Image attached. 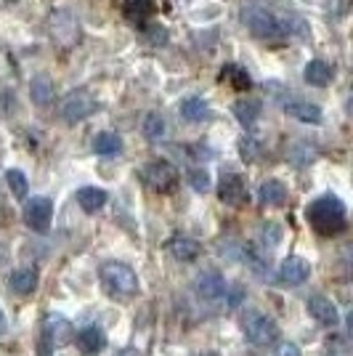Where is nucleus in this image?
Returning a JSON list of instances; mask_svg holds the SVG:
<instances>
[{"label": "nucleus", "instance_id": "1", "mask_svg": "<svg viewBox=\"0 0 353 356\" xmlns=\"http://www.w3.org/2000/svg\"><path fill=\"white\" fill-rule=\"evenodd\" d=\"M306 218H309L311 229L322 237H335L340 232H345L348 226V210L343 205V200L335 194H322L316 200H311L306 208Z\"/></svg>", "mask_w": 353, "mask_h": 356}, {"label": "nucleus", "instance_id": "2", "mask_svg": "<svg viewBox=\"0 0 353 356\" xmlns=\"http://www.w3.org/2000/svg\"><path fill=\"white\" fill-rule=\"evenodd\" d=\"M101 284L106 290V296L115 298V300H131L138 296V277L128 264H120V261H109L104 264L101 271Z\"/></svg>", "mask_w": 353, "mask_h": 356}, {"label": "nucleus", "instance_id": "3", "mask_svg": "<svg viewBox=\"0 0 353 356\" xmlns=\"http://www.w3.org/2000/svg\"><path fill=\"white\" fill-rule=\"evenodd\" d=\"M242 330H245V338L252 343V346H271L279 338V325L263 312H247L245 319H242Z\"/></svg>", "mask_w": 353, "mask_h": 356}, {"label": "nucleus", "instance_id": "4", "mask_svg": "<svg viewBox=\"0 0 353 356\" xmlns=\"http://www.w3.org/2000/svg\"><path fill=\"white\" fill-rule=\"evenodd\" d=\"M141 178H144V184H147L151 192L157 194H170L173 189L178 186V168L173 163H167V160H154V163H149L144 170H141Z\"/></svg>", "mask_w": 353, "mask_h": 356}, {"label": "nucleus", "instance_id": "5", "mask_svg": "<svg viewBox=\"0 0 353 356\" xmlns=\"http://www.w3.org/2000/svg\"><path fill=\"white\" fill-rule=\"evenodd\" d=\"M242 22L247 24V30H250L255 38H277L281 32V24L277 22V16L268 14L261 6H245Z\"/></svg>", "mask_w": 353, "mask_h": 356}, {"label": "nucleus", "instance_id": "6", "mask_svg": "<svg viewBox=\"0 0 353 356\" xmlns=\"http://www.w3.org/2000/svg\"><path fill=\"white\" fill-rule=\"evenodd\" d=\"M51 218H54V202L48 197H32L24 205V223L32 232L45 234L51 229Z\"/></svg>", "mask_w": 353, "mask_h": 356}, {"label": "nucleus", "instance_id": "7", "mask_svg": "<svg viewBox=\"0 0 353 356\" xmlns=\"http://www.w3.org/2000/svg\"><path fill=\"white\" fill-rule=\"evenodd\" d=\"M93 109H96V99L90 96L88 90H72L67 99H64V104H61V115L64 120L74 125V122H80V120H85L93 115Z\"/></svg>", "mask_w": 353, "mask_h": 356}, {"label": "nucleus", "instance_id": "8", "mask_svg": "<svg viewBox=\"0 0 353 356\" xmlns=\"http://www.w3.org/2000/svg\"><path fill=\"white\" fill-rule=\"evenodd\" d=\"M218 200L223 205H231V208H242L247 200H250V192H247V184L239 173H223L221 184H218Z\"/></svg>", "mask_w": 353, "mask_h": 356}, {"label": "nucleus", "instance_id": "9", "mask_svg": "<svg viewBox=\"0 0 353 356\" xmlns=\"http://www.w3.org/2000/svg\"><path fill=\"white\" fill-rule=\"evenodd\" d=\"M43 335L51 341V346H67L74 341V327L69 319H64L59 314H48L45 316Z\"/></svg>", "mask_w": 353, "mask_h": 356}, {"label": "nucleus", "instance_id": "10", "mask_svg": "<svg viewBox=\"0 0 353 356\" xmlns=\"http://www.w3.org/2000/svg\"><path fill=\"white\" fill-rule=\"evenodd\" d=\"M74 343H77V348H80L85 356H96L99 351L106 348V332L96 325L83 327V330L74 332Z\"/></svg>", "mask_w": 353, "mask_h": 356}, {"label": "nucleus", "instance_id": "11", "mask_svg": "<svg viewBox=\"0 0 353 356\" xmlns=\"http://www.w3.org/2000/svg\"><path fill=\"white\" fill-rule=\"evenodd\" d=\"M311 277V264L300 255L284 258L279 266V280L284 284H303Z\"/></svg>", "mask_w": 353, "mask_h": 356}, {"label": "nucleus", "instance_id": "12", "mask_svg": "<svg viewBox=\"0 0 353 356\" xmlns=\"http://www.w3.org/2000/svg\"><path fill=\"white\" fill-rule=\"evenodd\" d=\"M309 314L324 327H335L340 322L338 306H335L329 298H324V296H311L309 298Z\"/></svg>", "mask_w": 353, "mask_h": 356}, {"label": "nucleus", "instance_id": "13", "mask_svg": "<svg viewBox=\"0 0 353 356\" xmlns=\"http://www.w3.org/2000/svg\"><path fill=\"white\" fill-rule=\"evenodd\" d=\"M197 293H199V298H205V300H218L229 290H226V280H223L218 271H205L197 280Z\"/></svg>", "mask_w": 353, "mask_h": 356}, {"label": "nucleus", "instance_id": "14", "mask_svg": "<svg viewBox=\"0 0 353 356\" xmlns=\"http://www.w3.org/2000/svg\"><path fill=\"white\" fill-rule=\"evenodd\" d=\"M332 77H335L332 67L322 59L309 61V64H306V70H303V80H306L309 86H313V88H327V86L332 83Z\"/></svg>", "mask_w": 353, "mask_h": 356}, {"label": "nucleus", "instance_id": "15", "mask_svg": "<svg viewBox=\"0 0 353 356\" xmlns=\"http://www.w3.org/2000/svg\"><path fill=\"white\" fill-rule=\"evenodd\" d=\"M38 282H40V277H38L35 268H16L14 274L8 277V287H11V293H16V296H30V293H35Z\"/></svg>", "mask_w": 353, "mask_h": 356}, {"label": "nucleus", "instance_id": "16", "mask_svg": "<svg viewBox=\"0 0 353 356\" xmlns=\"http://www.w3.org/2000/svg\"><path fill=\"white\" fill-rule=\"evenodd\" d=\"M167 250H170V255L176 258V261H183V264H189V261H194V258H199V252H202V248H199V242L192 237H173L170 242H167Z\"/></svg>", "mask_w": 353, "mask_h": 356}, {"label": "nucleus", "instance_id": "17", "mask_svg": "<svg viewBox=\"0 0 353 356\" xmlns=\"http://www.w3.org/2000/svg\"><path fill=\"white\" fill-rule=\"evenodd\" d=\"M258 200H261L263 205H268V208H279V205L287 202V186H284L281 181H277V178H268V181L261 184Z\"/></svg>", "mask_w": 353, "mask_h": 356}, {"label": "nucleus", "instance_id": "18", "mask_svg": "<svg viewBox=\"0 0 353 356\" xmlns=\"http://www.w3.org/2000/svg\"><path fill=\"white\" fill-rule=\"evenodd\" d=\"M106 200H109V194L99 189V186H83V189H77V205L85 210V213H99V210L106 205Z\"/></svg>", "mask_w": 353, "mask_h": 356}, {"label": "nucleus", "instance_id": "19", "mask_svg": "<svg viewBox=\"0 0 353 356\" xmlns=\"http://www.w3.org/2000/svg\"><path fill=\"white\" fill-rule=\"evenodd\" d=\"M30 99L38 106H48L54 102V83L45 74H35L30 80Z\"/></svg>", "mask_w": 353, "mask_h": 356}, {"label": "nucleus", "instance_id": "20", "mask_svg": "<svg viewBox=\"0 0 353 356\" xmlns=\"http://www.w3.org/2000/svg\"><path fill=\"white\" fill-rule=\"evenodd\" d=\"M181 118L189 120V122H202L210 118V104L202 96H189L181 102Z\"/></svg>", "mask_w": 353, "mask_h": 356}, {"label": "nucleus", "instance_id": "21", "mask_svg": "<svg viewBox=\"0 0 353 356\" xmlns=\"http://www.w3.org/2000/svg\"><path fill=\"white\" fill-rule=\"evenodd\" d=\"M287 115H293L300 122H309V125H319L322 122V109L311 102H290L287 104Z\"/></svg>", "mask_w": 353, "mask_h": 356}, {"label": "nucleus", "instance_id": "22", "mask_svg": "<svg viewBox=\"0 0 353 356\" xmlns=\"http://www.w3.org/2000/svg\"><path fill=\"white\" fill-rule=\"evenodd\" d=\"M231 112H234L236 120H239L245 128H250L252 122L258 120V115H261V102H258V99H239V102L231 106Z\"/></svg>", "mask_w": 353, "mask_h": 356}, {"label": "nucleus", "instance_id": "23", "mask_svg": "<svg viewBox=\"0 0 353 356\" xmlns=\"http://www.w3.org/2000/svg\"><path fill=\"white\" fill-rule=\"evenodd\" d=\"M120 149H122V141H120V136L109 134V131H104V134H96V138H93V152H96V154H101V157H112V154H120Z\"/></svg>", "mask_w": 353, "mask_h": 356}, {"label": "nucleus", "instance_id": "24", "mask_svg": "<svg viewBox=\"0 0 353 356\" xmlns=\"http://www.w3.org/2000/svg\"><path fill=\"white\" fill-rule=\"evenodd\" d=\"M6 181H8V189H11V194H14L16 200H27V194H30V181H27V176H24L22 170L11 168V170L6 173Z\"/></svg>", "mask_w": 353, "mask_h": 356}, {"label": "nucleus", "instance_id": "25", "mask_svg": "<svg viewBox=\"0 0 353 356\" xmlns=\"http://www.w3.org/2000/svg\"><path fill=\"white\" fill-rule=\"evenodd\" d=\"M165 131H167V125H165L162 115L149 112L147 118H144V136H147L149 141H162V138H165Z\"/></svg>", "mask_w": 353, "mask_h": 356}, {"label": "nucleus", "instance_id": "26", "mask_svg": "<svg viewBox=\"0 0 353 356\" xmlns=\"http://www.w3.org/2000/svg\"><path fill=\"white\" fill-rule=\"evenodd\" d=\"M125 14L136 22H141L149 14H154V3L151 0H125Z\"/></svg>", "mask_w": 353, "mask_h": 356}, {"label": "nucleus", "instance_id": "27", "mask_svg": "<svg viewBox=\"0 0 353 356\" xmlns=\"http://www.w3.org/2000/svg\"><path fill=\"white\" fill-rule=\"evenodd\" d=\"M223 77H229L239 90L250 88V77H247L245 70H239V67H223Z\"/></svg>", "mask_w": 353, "mask_h": 356}, {"label": "nucleus", "instance_id": "28", "mask_svg": "<svg viewBox=\"0 0 353 356\" xmlns=\"http://www.w3.org/2000/svg\"><path fill=\"white\" fill-rule=\"evenodd\" d=\"M189 184H192L194 192L205 194L210 189V176H207V170H192L189 173Z\"/></svg>", "mask_w": 353, "mask_h": 356}, {"label": "nucleus", "instance_id": "29", "mask_svg": "<svg viewBox=\"0 0 353 356\" xmlns=\"http://www.w3.org/2000/svg\"><path fill=\"white\" fill-rule=\"evenodd\" d=\"M149 40H151V45H165L167 43V27H162V24H151L147 30Z\"/></svg>", "mask_w": 353, "mask_h": 356}, {"label": "nucleus", "instance_id": "30", "mask_svg": "<svg viewBox=\"0 0 353 356\" xmlns=\"http://www.w3.org/2000/svg\"><path fill=\"white\" fill-rule=\"evenodd\" d=\"M263 239L268 242V245H279V239H281L279 226H277V223H265V226H263Z\"/></svg>", "mask_w": 353, "mask_h": 356}, {"label": "nucleus", "instance_id": "31", "mask_svg": "<svg viewBox=\"0 0 353 356\" xmlns=\"http://www.w3.org/2000/svg\"><path fill=\"white\" fill-rule=\"evenodd\" d=\"M277 356H300V348L295 346V343H279V348H277Z\"/></svg>", "mask_w": 353, "mask_h": 356}, {"label": "nucleus", "instance_id": "32", "mask_svg": "<svg viewBox=\"0 0 353 356\" xmlns=\"http://www.w3.org/2000/svg\"><path fill=\"white\" fill-rule=\"evenodd\" d=\"M239 149H242V154H245V160H252V152H255V147H252V141H247V138H245V141L239 144Z\"/></svg>", "mask_w": 353, "mask_h": 356}, {"label": "nucleus", "instance_id": "33", "mask_svg": "<svg viewBox=\"0 0 353 356\" xmlns=\"http://www.w3.org/2000/svg\"><path fill=\"white\" fill-rule=\"evenodd\" d=\"M115 356H138L133 348H125V351H120V354H115Z\"/></svg>", "mask_w": 353, "mask_h": 356}, {"label": "nucleus", "instance_id": "34", "mask_svg": "<svg viewBox=\"0 0 353 356\" xmlns=\"http://www.w3.org/2000/svg\"><path fill=\"white\" fill-rule=\"evenodd\" d=\"M6 330V316H3V312H0V332Z\"/></svg>", "mask_w": 353, "mask_h": 356}, {"label": "nucleus", "instance_id": "35", "mask_svg": "<svg viewBox=\"0 0 353 356\" xmlns=\"http://www.w3.org/2000/svg\"><path fill=\"white\" fill-rule=\"evenodd\" d=\"M205 356H218V354H205Z\"/></svg>", "mask_w": 353, "mask_h": 356}]
</instances>
